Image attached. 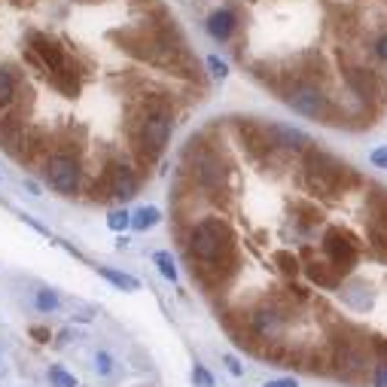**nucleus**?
<instances>
[{
  "instance_id": "1",
  "label": "nucleus",
  "mask_w": 387,
  "mask_h": 387,
  "mask_svg": "<svg viewBox=\"0 0 387 387\" xmlns=\"http://www.w3.org/2000/svg\"><path fill=\"white\" fill-rule=\"evenodd\" d=\"M186 253L192 263V275L204 284H223L235 272V235L220 217H204L186 235Z\"/></svg>"
},
{
  "instance_id": "2",
  "label": "nucleus",
  "mask_w": 387,
  "mask_h": 387,
  "mask_svg": "<svg viewBox=\"0 0 387 387\" xmlns=\"http://www.w3.org/2000/svg\"><path fill=\"white\" fill-rule=\"evenodd\" d=\"M281 98H284L287 107H293L299 116L332 122V101H329V95L320 89V85H314V83H308V80L290 83Z\"/></svg>"
},
{
  "instance_id": "3",
  "label": "nucleus",
  "mask_w": 387,
  "mask_h": 387,
  "mask_svg": "<svg viewBox=\"0 0 387 387\" xmlns=\"http://www.w3.org/2000/svg\"><path fill=\"white\" fill-rule=\"evenodd\" d=\"M171 113L165 107H149V110L137 120V128H134V144L141 149L144 156H159L165 149V144L171 141Z\"/></svg>"
},
{
  "instance_id": "4",
  "label": "nucleus",
  "mask_w": 387,
  "mask_h": 387,
  "mask_svg": "<svg viewBox=\"0 0 387 387\" xmlns=\"http://www.w3.org/2000/svg\"><path fill=\"white\" fill-rule=\"evenodd\" d=\"M43 177H46V184L55 189L58 196H77L80 177H83L80 159L70 153H52L46 159V165H43Z\"/></svg>"
},
{
  "instance_id": "5",
  "label": "nucleus",
  "mask_w": 387,
  "mask_h": 387,
  "mask_svg": "<svg viewBox=\"0 0 387 387\" xmlns=\"http://www.w3.org/2000/svg\"><path fill=\"white\" fill-rule=\"evenodd\" d=\"M320 247H324L327 263L336 268L341 277L351 275L354 265H357V260H360V247H357V241H354L348 232H341V229H329V232L324 235V244H320Z\"/></svg>"
},
{
  "instance_id": "6",
  "label": "nucleus",
  "mask_w": 387,
  "mask_h": 387,
  "mask_svg": "<svg viewBox=\"0 0 387 387\" xmlns=\"http://www.w3.org/2000/svg\"><path fill=\"white\" fill-rule=\"evenodd\" d=\"M369 354L366 345L357 339H345L336 345V354H332V372L339 375L341 381H357L363 372L369 369Z\"/></svg>"
},
{
  "instance_id": "7",
  "label": "nucleus",
  "mask_w": 387,
  "mask_h": 387,
  "mask_svg": "<svg viewBox=\"0 0 387 387\" xmlns=\"http://www.w3.org/2000/svg\"><path fill=\"white\" fill-rule=\"evenodd\" d=\"M247 324H250V336L260 339V341H268V345H275V341H281L284 329H287V320L277 308L272 305H263L256 308L250 317H247Z\"/></svg>"
},
{
  "instance_id": "8",
  "label": "nucleus",
  "mask_w": 387,
  "mask_h": 387,
  "mask_svg": "<svg viewBox=\"0 0 387 387\" xmlns=\"http://www.w3.org/2000/svg\"><path fill=\"white\" fill-rule=\"evenodd\" d=\"M101 184H104L101 196H113L120 201H128V198L137 196V174L128 165H122V162H113L110 168H107Z\"/></svg>"
},
{
  "instance_id": "9",
  "label": "nucleus",
  "mask_w": 387,
  "mask_h": 387,
  "mask_svg": "<svg viewBox=\"0 0 387 387\" xmlns=\"http://www.w3.org/2000/svg\"><path fill=\"white\" fill-rule=\"evenodd\" d=\"M265 134H268L272 149H284V153H305V149L311 147V137L305 132H299V128H293V125H284V122L265 125Z\"/></svg>"
},
{
  "instance_id": "10",
  "label": "nucleus",
  "mask_w": 387,
  "mask_h": 387,
  "mask_svg": "<svg viewBox=\"0 0 387 387\" xmlns=\"http://www.w3.org/2000/svg\"><path fill=\"white\" fill-rule=\"evenodd\" d=\"M348 85H351V92L357 95L360 101H378L381 98V80H378V73L369 70V68H354L348 70Z\"/></svg>"
},
{
  "instance_id": "11",
  "label": "nucleus",
  "mask_w": 387,
  "mask_h": 387,
  "mask_svg": "<svg viewBox=\"0 0 387 387\" xmlns=\"http://www.w3.org/2000/svg\"><path fill=\"white\" fill-rule=\"evenodd\" d=\"M235 28H238V18H235L232 9H217V13L208 16V34L213 40H229L235 34Z\"/></svg>"
},
{
  "instance_id": "12",
  "label": "nucleus",
  "mask_w": 387,
  "mask_h": 387,
  "mask_svg": "<svg viewBox=\"0 0 387 387\" xmlns=\"http://www.w3.org/2000/svg\"><path fill=\"white\" fill-rule=\"evenodd\" d=\"M305 275L311 277V284H317V287H324V290H336L341 284V275L332 268L327 260L324 263H311L305 268Z\"/></svg>"
},
{
  "instance_id": "13",
  "label": "nucleus",
  "mask_w": 387,
  "mask_h": 387,
  "mask_svg": "<svg viewBox=\"0 0 387 387\" xmlns=\"http://www.w3.org/2000/svg\"><path fill=\"white\" fill-rule=\"evenodd\" d=\"M25 141V128H21L18 116H4L0 120V144H4L9 153H16V147Z\"/></svg>"
},
{
  "instance_id": "14",
  "label": "nucleus",
  "mask_w": 387,
  "mask_h": 387,
  "mask_svg": "<svg viewBox=\"0 0 387 387\" xmlns=\"http://www.w3.org/2000/svg\"><path fill=\"white\" fill-rule=\"evenodd\" d=\"M159 220H162V211H159L156 204H144V208H137L132 213V229L134 232H147V229H153Z\"/></svg>"
},
{
  "instance_id": "15",
  "label": "nucleus",
  "mask_w": 387,
  "mask_h": 387,
  "mask_svg": "<svg viewBox=\"0 0 387 387\" xmlns=\"http://www.w3.org/2000/svg\"><path fill=\"white\" fill-rule=\"evenodd\" d=\"M98 275L101 277H107L113 287H120V290H141V281L137 277H132V275H125V272H116V268H110V265H98Z\"/></svg>"
},
{
  "instance_id": "16",
  "label": "nucleus",
  "mask_w": 387,
  "mask_h": 387,
  "mask_svg": "<svg viewBox=\"0 0 387 387\" xmlns=\"http://www.w3.org/2000/svg\"><path fill=\"white\" fill-rule=\"evenodd\" d=\"M16 98V77L9 73V68H0V110L9 107Z\"/></svg>"
},
{
  "instance_id": "17",
  "label": "nucleus",
  "mask_w": 387,
  "mask_h": 387,
  "mask_svg": "<svg viewBox=\"0 0 387 387\" xmlns=\"http://www.w3.org/2000/svg\"><path fill=\"white\" fill-rule=\"evenodd\" d=\"M61 299L55 296V290H37L34 293V308L40 311V314H52V311H58Z\"/></svg>"
},
{
  "instance_id": "18",
  "label": "nucleus",
  "mask_w": 387,
  "mask_h": 387,
  "mask_svg": "<svg viewBox=\"0 0 387 387\" xmlns=\"http://www.w3.org/2000/svg\"><path fill=\"white\" fill-rule=\"evenodd\" d=\"M153 263L159 265L162 277H168V281H177V265H174V256H171L168 250H159V253L153 256Z\"/></svg>"
},
{
  "instance_id": "19",
  "label": "nucleus",
  "mask_w": 387,
  "mask_h": 387,
  "mask_svg": "<svg viewBox=\"0 0 387 387\" xmlns=\"http://www.w3.org/2000/svg\"><path fill=\"white\" fill-rule=\"evenodd\" d=\"M49 384L52 387H77V378H73V375L64 369V366H49Z\"/></svg>"
},
{
  "instance_id": "20",
  "label": "nucleus",
  "mask_w": 387,
  "mask_h": 387,
  "mask_svg": "<svg viewBox=\"0 0 387 387\" xmlns=\"http://www.w3.org/2000/svg\"><path fill=\"white\" fill-rule=\"evenodd\" d=\"M107 226H110L113 232H125L128 226H132V213H128L125 208H122V211H110V217H107Z\"/></svg>"
},
{
  "instance_id": "21",
  "label": "nucleus",
  "mask_w": 387,
  "mask_h": 387,
  "mask_svg": "<svg viewBox=\"0 0 387 387\" xmlns=\"http://www.w3.org/2000/svg\"><path fill=\"white\" fill-rule=\"evenodd\" d=\"M95 369H98V375H101V378H110V375H113V357H110V354H107V351H98V354H95Z\"/></svg>"
},
{
  "instance_id": "22",
  "label": "nucleus",
  "mask_w": 387,
  "mask_h": 387,
  "mask_svg": "<svg viewBox=\"0 0 387 387\" xmlns=\"http://www.w3.org/2000/svg\"><path fill=\"white\" fill-rule=\"evenodd\" d=\"M192 381H196V387H213L217 381H213V375L204 369V363H196V369H192Z\"/></svg>"
},
{
  "instance_id": "23",
  "label": "nucleus",
  "mask_w": 387,
  "mask_h": 387,
  "mask_svg": "<svg viewBox=\"0 0 387 387\" xmlns=\"http://www.w3.org/2000/svg\"><path fill=\"white\" fill-rule=\"evenodd\" d=\"M208 68H211V77H213V80H226V77H229V64L220 61L217 55L208 58Z\"/></svg>"
},
{
  "instance_id": "24",
  "label": "nucleus",
  "mask_w": 387,
  "mask_h": 387,
  "mask_svg": "<svg viewBox=\"0 0 387 387\" xmlns=\"http://www.w3.org/2000/svg\"><path fill=\"white\" fill-rule=\"evenodd\" d=\"M372 387H387V360L375 363V375H372Z\"/></svg>"
},
{
  "instance_id": "25",
  "label": "nucleus",
  "mask_w": 387,
  "mask_h": 387,
  "mask_svg": "<svg viewBox=\"0 0 387 387\" xmlns=\"http://www.w3.org/2000/svg\"><path fill=\"white\" fill-rule=\"evenodd\" d=\"M369 162H372L375 168H387V144H384V147H375V149H372Z\"/></svg>"
},
{
  "instance_id": "26",
  "label": "nucleus",
  "mask_w": 387,
  "mask_h": 387,
  "mask_svg": "<svg viewBox=\"0 0 387 387\" xmlns=\"http://www.w3.org/2000/svg\"><path fill=\"white\" fill-rule=\"evenodd\" d=\"M275 260L281 263V268H284L287 275H290V272L296 275V256H290V253H284V250H281V253H275Z\"/></svg>"
},
{
  "instance_id": "27",
  "label": "nucleus",
  "mask_w": 387,
  "mask_h": 387,
  "mask_svg": "<svg viewBox=\"0 0 387 387\" xmlns=\"http://www.w3.org/2000/svg\"><path fill=\"white\" fill-rule=\"evenodd\" d=\"M223 363H226V369H229V372L235 375V378H241V375H244V366L238 363V357H232V354H226Z\"/></svg>"
},
{
  "instance_id": "28",
  "label": "nucleus",
  "mask_w": 387,
  "mask_h": 387,
  "mask_svg": "<svg viewBox=\"0 0 387 387\" xmlns=\"http://www.w3.org/2000/svg\"><path fill=\"white\" fill-rule=\"evenodd\" d=\"M263 387H299L296 378H272V381H265Z\"/></svg>"
},
{
  "instance_id": "29",
  "label": "nucleus",
  "mask_w": 387,
  "mask_h": 387,
  "mask_svg": "<svg viewBox=\"0 0 387 387\" xmlns=\"http://www.w3.org/2000/svg\"><path fill=\"white\" fill-rule=\"evenodd\" d=\"M375 55L387 61V34H384V37H378V43H375Z\"/></svg>"
},
{
  "instance_id": "30",
  "label": "nucleus",
  "mask_w": 387,
  "mask_h": 387,
  "mask_svg": "<svg viewBox=\"0 0 387 387\" xmlns=\"http://www.w3.org/2000/svg\"><path fill=\"white\" fill-rule=\"evenodd\" d=\"M31 336H34L37 341H49V329H43V327H31Z\"/></svg>"
}]
</instances>
